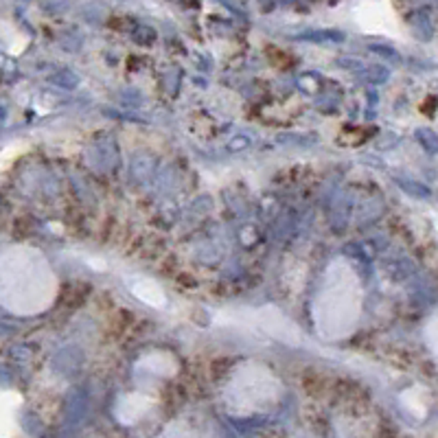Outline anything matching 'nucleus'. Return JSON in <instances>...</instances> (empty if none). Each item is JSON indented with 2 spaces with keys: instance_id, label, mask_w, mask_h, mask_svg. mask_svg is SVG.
<instances>
[{
  "instance_id": "obj_1",
  "label": "nucleus",
  "mask_w": 438,
  "mask_h": 438,
  "mask_svg": "<svg viewBox=\"0 0 438 438\" xmlns=\"http://www.w3.org/2000/svg\"><path fill=\"white\" fill-rule=\"evenodd\" d=\"M60 294L51 261L33 246H11L0 254V305L16 316H38Z\"/></svg>"
},
{
  "instance_id": "obj_2",
  "label": "nucleus",
  "mask_w": 438,
  "mask_h": 438,
  "mask_svg": "<svg viewBox=\"0 0 438 438\" xmlns=\"http://www.w3.org/2000/svg\"><path fill=\"white\" fill-rule=\"evenodd\" d=\"M364 285L355 266L344 256H335L320 278L311 305L313 329L320 340L340 342L350 338L362 320Z\"/></svg>"
},
{
  "instance_id": "obj_3",
  "label": "nucleus",
  "mask_w": 438,
  "mask_h": 438,
  "mask_svg": "<svg viewBox=\"0 0 438 438\" xmlns=\"http://www.w3.org/2000/svg\"><path fill=\"white\" fill-rule=\"evenodd\" d=\"M283 399V382L278 375L261 362H244L232 368L221 388L226 414L250 419L268 414Z\"/></svg>"
},
{
  "instance_id": "obj_4",
  "label": "nucleus",
  "mask_w": 438,
  "mask_h": 438,
  "mask_svg": "<svg viewBox=\"0 0 438 438\" xmlns=\"http://www.w3.org/2000/svg\"><path fill=\"white\" fill-rule=\"evenodd\" d=\"M329 20L335 26L350 28L362 36L386 38L401 44L410 42V33L392 0H344L329 11Z\"/></svg>"
},
{
  "instance_id": "obj_5",
  "label": "nucleus",
  "mask_w": 438,
  "mask_h": 438,
  "mask_svg": "<svg viewBox=\"0 0 438 438\" xmlns=\"http://www.w3.org/2000/svg\"><path fill=\"white\" fill-rule=\"evenodd\" d=\"M213 325L237 329L244 333H254L259 338H270L276 342H285L289 346H301L305 342L303 331L291 318H287L281 309L266 307H228L215 313Z\"/></svg>"
},
{
  "instance_id": "obj_6",
  "label": "nucleus",
  "mask_w": 438,
  "mask_h": 438,
  "mask_svg": "<svg viewBox=\"0 0 438 438\" xmlns=\"http://www.w3.org/2000/svg\"><path fill=\"white\" fill-rule=\"evenodd\" d=\"M156 403H158L156 395H150L145 388H138L119 399V403L114 407V414L121 425H136L154 410Z\"/></svg>"
},
{
  "instance_id": "obj_7",
  "label": "nucleus",
  "mask_w": 438,
  "mask_h": 438,
  "mask_svg": "<svg viewBox=\"0 0 438 438\" xmlns=\"http://www.w3.org/2000/svg\"><path fill=\"white\" fill-rule=\"evenodd\" d=\"M136 372H142L147 377L169 379L178 372V360H175L169 350H152V353L140 355L136 364Z\"/></svg>"
},
{
  "instance_id": "obj_8",
  "label": "nucleus",
  "mask_w": 438,
  "mask_h": 438,
  "mask_svg": "<svg viewBox=\"0 0 438 438\" xmlns=\"http://www.w3.org/2000/svg\"><path fill=\"white\" fill-rule=\"evenodd\" d=\"M127 287L138 301L147 303L156 309L167 307V294L156 281H152L147 276H132V278H127Z\"/></svg>"
},
{
  "instance_id": "obj_9",
  "label": "nucleus",
  "mask_w": 438,
  "mask_h": 438,
  "mask_svg": "<svg viewBox=\"0 0 438 438\" xmlns=\"http://www.w3.org/2000/svg\"><path fill=\"white\" fill-rule=\"evenodd\" d=\"M425 338H427V344H429L432 355H436V316H432V318H429V323H427V331H425Z\"/></svg>"
}]
</instances>
